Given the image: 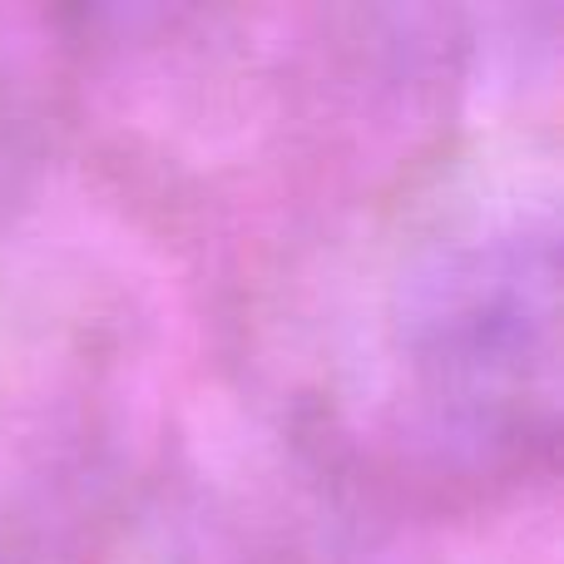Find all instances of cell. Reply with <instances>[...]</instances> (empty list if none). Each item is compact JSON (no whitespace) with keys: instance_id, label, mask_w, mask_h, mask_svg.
<instances>
[{"instance_id":"6da1fadb","label":"cell","mask_w":564,"mask_h":564,"mask_svg":"<svg viewBox=\"0 0 564 564\" xmlns=\"http://www.w3.org/2000/svg\"><path fill=\"white\" fill-rule=\"evenodd\" d=\"M406 416L446 460L525 466L555 436V224L490 214L416 248L397 292Z\"/></svg>"}]
</instances>
